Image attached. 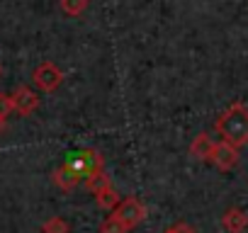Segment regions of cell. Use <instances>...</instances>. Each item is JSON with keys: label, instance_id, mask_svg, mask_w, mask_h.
Masks as SVG:
<instances>
[{"label": "cell", "instance_id": "6da1fadb", "mask_svg": "<svg viewBox=\"0 0 248 233\" xmlns=\"http://www.w3.org/2000/svg\"><path fill=\"white\" fill-rule=\"evenodd\" d=\"M214 131L219 134V141H226L233 148H241L248 144V107L236 100L231 102L214 122Z\"/></svg>", "mask_w": 248, "mask_h": 233}, {"label": "cell", "instance_id": "7a4b0ae2", "mask_svg": "<svg viewBox=\"0 0 248 233\" xmlns=\"http://www.w3.org/2000/svg\"><path fill=\"white\" fill-rule=\"evenodd\" d=\"M63 168H68L83 182V180H88L90 175H95V173H100L105 168V158L95 148H78V151H71L66 156Z\"/></svg>", "mask_w": 248, "mask_h": 233}, {"label": "cell", "instance_id": "3957f363", "mask_svg": "<svg viewBox=\"0 0 248 233\" xmlns=\"http://www.w3.org/2000/svg\"><path fill=\"white\" fill-rule=\"evenodd\" d=\"M112 216L127 228V231H132V228H137L144 218H146V206L141 204V199H137V197H124L119 204H117V209L112 211Z\"/></svg>", "mask_w": 248, "mask_h": 233}, {"label": "cell", "instance_id": "277c9868", "mask_svg": "<svg viewBox=\"0 0 248 233\" xmlns=\"http://www.w3.org/2000/svg\"><path fill=\"white\" fill-rule=\"evenodd\" d=\"M63 80H66V73H63L54 61H42V63L34 68V73H32V83H34L42 92H54V90H59V87L63 85Z\"/></svg>", "mask_w": 248, "mask_h": 233}, {"label": "cell", "instance_id": "5b68a950", "mask_svg": "<svg viewBox=\"0 0 248 233\" xmlns=\"http://www.w3.org/2000/svg\"><path fill=\"white\" fill-rule=\"evenodd\" d=\"M238 160H241L238 148L229 146L226 141H217V144H214V151H212V156H209V163H212L214 168H219L221 173H229V170H233V168L238 165Z\"/></svg>", "mask_w": 248, "mask_h": 233}, {"label": "cell", "instance_id": "8992f818", "mask_svg": "<svg viewBox=\"0 0 248 233\" xmlns=\"http://www.w3.org/2000/svg\"><path fill=\"white\" fill-rule=\"evenodd\" d=\"M13 104H15V112L20 116H30L39 107V97L30 85H17L13 92Z\"/></svg>", "mask_w": 248, "mask_h": 233}, {"label": "cell", "instance_id": "52a82bcc", "mask_svg": "<svg viewBox=\"0 0 248 233\" xmlns=\"http://www.w3.org/2000/svg\"><path fill=\"white\" fill-rule=\"evenodd\" d=\"M221 228L226 233H243L248 228V211L241 206H229L221 214Z\"/></svg>", "mask_w": 248, "mask_h": 233}, {"label": "cell", "instance_id": "ba28073f", "mask_svg": "<svg viewBox=\"0 0 248 233\" xmlns=\"http://www.w3.org/2000/svg\"><path fill=\"white\" fill-rule=\"evenodd\" d=\"M214 144H217V141H212V136H209L207 131H200V134L192 139V144H190V156L197 158V160H202V163H209V156H212V151H214Z\"/></svg>", "mask_w": 248, "mask_h": 233}, {"label": "cell", "instance_id": "9c48e42d", "mask_svg": "<svg viewBox=\"0 0 248 233\" xmlns=\"http://www.w3.org/2000/svg\"><path fill=\"white\" fill-rule=\"evenodd\" d=\"M51 182H54L61 192H71V189H76L78 185H83V182H80L68 168H63V165L56 168V170H51Z\"/></svg>", "mask_w": 248, "mask_h": 233}, {"label": "cell", "instance_id": "30bf717a", "mask_svg": "<svg viewBox=\"0 0 248 233\" xmlns=\"http://www.w3.org/2000/svg\"><path fill=\"white\" fill-rule=\"evenodd\" d=\"M95 202H97V206L100 209H105V211H114L117 209V204L122 202V197L117 194V189L112 187V182L107 185V187H102L97 194H95Z\"/></svg>", "mask_w": 248, "mask_h": 233}, {"label": "cell", "instance_id": "8fae6325", "mask_svg": "<svg viewBox=\"0 0 248 233\" xmlns=\"http://www.w3.org/2000/svg\"><path fill=\"white\" fill-rule=\"evenodd\" d=\"M59 8H61V13L68 15V17H80V15L88 10V0H61Z\"/></svg>", "mask_w": 248, "mask_h": 233}, {"label": "cell", "instance_id": "7c38bea8", "mask_svg": "<svg viewBox=\"0 0 248 233\" xmlns=\"http://www.w3.org/2000/svg\"><path fill=\"white\" fill-rule=\"evenodd\" d=\"M42 233H71V226L63 216H51L42 223Z\"/></svg>", "mask_w": 248, "mask_h": 233}, {"label": "cell", "instance_id": "4fadbf2b", "mask_svg": "<svg viewBox=\"0 0 248 233\" xmlns=\"http://www.w3.org/2000/svg\"><path fill=\"white\" fill-rule=\"evenodd\" d=\"M109 185V177L105 175V170H100V173H95V175H90L88 180H83V187L88 189V192H93V194H97L102 187H107Z\"/></svg>", "mask_w": 248, "mask_h": 233}, {"label": "cell", "instance_id": "5bb4252c", "mask_svg": "<svg viewBox=\"0 0 248 233\" xmlns=\"http://www.w3.org/2000/svg\"><path fill=\"white\" fill-rule=\"evenodd\" d=\"M100 233H129V231L124 228V226H122L112 214H107V216H105V221L100 223Z\"/></svg>", "mask_w": 248, "mask_h": 233}, {"label": "cell", "instance_id": "9a60e30c", "mask_svg": "<svg viewBox=\"0 0 248 233\" xmlns=\"http://www.w3.org/2000/svg\"><path fill=\"white\" fill-rule=\"evenodd\" d=\"M15 112V104H13V95L8 92H0V119L8 122V116Z\"/></svg>", "mask_w": 248, "mask_h": 233}, {"label": "cell", "instance_id": "2e32d148", "mask_svg": "<svg viewBox=\"0 0 248 233\" xmlns=\"http://www.w3.org/2000/svg\"><path fill=\"white\" fill-rule=\"evenodd\" d=\"M163 233H197V228L192 223H187V221H178V223L168 226Z\"/></svg>", "mask_w": 248, "mask_h": 233}, {"label": "cell", "instance_id": "e0dca14e", "mask_svg": "<svg viewBox=\"0 0 248 233\" xmlns=\"http://www.w3.org/2000/svg\"><path fill=\"white\" fill-rule=\"evenodd\" d=\"M5 127H8V122H5V119H0V134L5 131Z\"/></svg>", "mask_w": 248, "mask_h": 233}, {"label": "cell", "instance_id": "ac0fdd59", "mask_svg": "<svg viewBox=\"0 0 248 233\" xmlns=\"http://www.w3.org/2000/svg\"><path fill=\"white\" fill-rule=\"evenodd\" d=\"M0 73H3V66H0Z\"/></svg>", "mask_w": 248, "mask_h": 233}]
</instances>
